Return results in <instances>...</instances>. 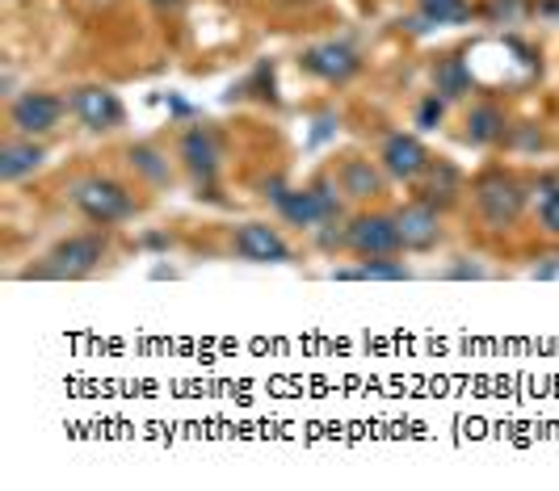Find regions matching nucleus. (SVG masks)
Segmentation results:
<instances>
[{
    "label": "nucleus",
    "instance_id": "obj_25",
    "mask_svg": "<svg viewBox=\"0 0 559 491\" xmlns=\"http://www.w3.org/2000/svg\"><path fill=\"white\" fill-rule=\"evenodd\" d=\"M450 277H484V270H476V265H454Z\"/></svg>",
    "mask_w": 559,
    "mask_h": 491
},
{
    "label": "nucleus",
    "instance_id": "obj_3",
    "mask_svg": "<svg viewBox=\"0 0 559 491\" xmlns=\"http://www.w3.org/2000/svg\"><path fill=\"white\" fill-rule=\"evenodd\" d=\"M476 211L479 218L488 223V227H513L518 218H522V206H526V185L518 181V177H509L504 168H492V172H484L476 181Z\"/></svg>",
    "mask_w": 559,
    "mask_h": 491
},
{
    "label": "nucleus",
    "instance_id": "obj_7",
    "mask_svg": "<svg viewBox=\"0 0 559 491\" xmlns=\"http://www.w3.org/2000/svg\"><path fill=\"white\" fill-rule=\"evenodd\" d=\"M231 252L240 261H249V265H286L290 261V244L270 223H240L231 231Z\"/></svg>",
    "mask_w": 559,
    "mask_h": 491
},
{
    "label": "nucleus",
    "instance_id": "obj_26",
    "mask_svg": "<svg viewBox=\"0 0 559 491\" xmlns=\"http://www.w3.org/2000/svg\"><path fill=\"white\" fill-rule=\"evenodd\" d=\"M152 4H156V9H177L181 0H152Z\"/></svg>",
    "mask_w": 559,
    "mask_h": 491
},
{
    "label": "nucleus",
    "instance_id": "obj_10",
    "mask_svg": "<svg viewBox=\"0 0 559 491\" xmlns=\"http://www.w3.org/2000/svg\"><path fill=\"white\" fill-rule=\"evenodd\" d=\"M379 164H383V172L395 177V181H417L420 172L433 164V156H429V147L417 135L392 131V135L383 139V147H379Z\"/></svg>",
    "mask_w": 559,
    "mask_h": 491
},
{
    "label": "nucleus",
    "instance_id": "obj_5",
    "mask_svg": "<svg viewBox=\"0 0 559 491\" xmlns=\"http://www.w3.org/2000/svg\"><path fill=\"white\" fill-rule=\"evenodd\" d=\"M68 113L81 122L84 131L93 135H106V131H118L127 122V106L118 101V93L102 88V84H81L68 93Z\"/></svg>",
    "mask_w": 559,
    "mask_h": 491
},
{
    "label": "nucleus",
    "instance_id": "obj_1",
    "mask_svg": "<svg viewBox=\"0 0 559 491\" xmlns=\"http://www.w3.org/2000/svg\"><path fill=\"white\" fill-rule=\"evenodd\" d=\"M106 252H110L106 227L76 231V236H68V240H59V244L43 256V265L26 270V277H59V282L68 277V282H76V277H88V273L97 270V265L106 261Z\"/></svg>",
    "mask_w": 559,
    "mask_h": 491
},
{
    "label": "nucleus",
    "instance_id": "obj_11",
    "mask_svg": "<svg viewBox=\"0 0 559 491\" xmlns=\"http://www.w3.org/2000/svg\"><path fill=\"white\" fill-rule=\"evenodd\" d=\"M395 223H400V240L408 252H429L442 240V211H433L429 202L413 197L408 206L395 211Z\"/></svg>",
    "mask_w": 559,
    "mask_h": 491
},
{
    "label": "nucleus",
    "instance_id": "obj_18",
    "mask_svg": "<svg viewBox=\"0 0 559 491\" xmlns=\"http://www.w3.org/2000/svg\"><path fill=\"white\" fill-rule=\"evenodd\" d=\"M131 168L140 172L143 181H152V185H168L173 181V168H168V156L156 147V143H135L131 152Z\"/></svg>",
    "mask_w": 559,
    "mask_h": 491
},
{
    "label": "nucleus",
    "instance_id": "obj_6",
    "mask_svg": "<svg viewBox=\"0 0 559 491\" xmlns=\"http://www.w3.org/2000/svg\"><path fill=\"white\" fill-rule=\"evenodd\" d=\"M63 109H68V101L56 97V93H47V88H26V93H17V97L9 101V122H13L17 135L38 139L56 131Z\"/></svg>",
    "mask_w": 559,
    "mask_h": 491
},
{
    "label": "nucleus",
    "instance_id": "obj_23",
    "mask_svg": "<svg viewBox=\"0 0 559 491\" xmlns=\"http://www.w3.org/2000/svg\"><path fill=\"white\" fill-rule=\"evenodd\" d=\"M447 118V97L442 93H429V97H420L417 106V127L420 131H438V122Z\"/></svg>",
    "mask_w": 559,
    "mask_h": 491
},
{
    "label": "nucleus",
    "instance_id": "obj_19",
    "mask_svg": "<svg viewBox=\"0 0 559 491\" xmlns=\"http://www.w3.org/2000/svg\"><path fill=\"white\" fill-rule=\"evenodd\" d=\"M333 277H341V282H366V277H374V282H404L408 270H404V261L374 256V261H362V265H354V270H336Z\"/></svg>",
    "mask_w": 559,
    "mask_h": 491
},
{
    "label": "nucleus",
    "instance_id": "obj_9",
    "mask_svg": "<svg viewBox=\"0 0 559 491\" xmlns=\"http://www.w3.org/2000/svg\"><path fill=\"white\" fill-rule=\"evenodd\" d=\"M299 68L324 84H345L362 72V59H358L354 47H345V43H320V47L299 55Z\"/></svg>",
    "mask_w": 559,
    "mask_h": 491
},
{
    "label": "nucleus",
    "instance_id": "obj_8",
    "mask_svg": "<svg viewBox=\"0 0 559 491\" xmlns=\"http://www.w3.org/2000/svg\"><path fill=\"white\" fill-rule=\"evenodd\" d=\"M177 156H181L186 172L194 177L198 185H211L219 164H224V143L215 135V127H190L177 143Z\"/></svg>",
    "mask_w": 559,
    "mask_h": 491
},
{
    "label": "nucleus",
    "instance_id": "obj_15",
    "mask_svg": "<svg viewBox=\"0 0 559 491\" xmlns=\"http://www.w3.org/2000/svg\"><path fill=\"white\" fill-rule=\"evenodd\" d=\"M509 135V122H504V109L492 106V101H479V106L467 109V122H463V139L472 147H492Z\"/></svg>",
    "mask_w": 559,
    "mask_h": 491
},
{
    "label": "nucleus",
    "instance_id": "obj_2",
    "mask_svg": "<svg viewBox=\"0 0 559 491\" xmlns=\"http://www.w3.org/2000/svg\"><path fill=\"white\" fill-rule=\"evenodd\" d=\"M68 197H72V206H76L93 227H118V223H127V218L135 215L131 190L110 181V177H81V181H72Z\"/></svg>",
    "mask_w": 559,
    "mask_h": 491
},
{
    "label": "nucleus",
    "instance_id": "obj_12",
    "mask_svg": "<svg viewBox=\"0 0 559 491\" xmlns=\"http://www.w3.org/2000/svg\"><path fill=\"white\" fill-rule=\"evenodd\" d=\"M336 185L349 202H370L379 197L383 185H388V172L379 160H366V156H349V160L336 168Z\"/></svg>",
    "mask_w": 559,
    "mask_h": 491
},
{
    "label": "nucleus",
    "instance_id": "obj_21",
    "mask_svg": "<svg viewBox=\"0 0 559 491\" xmlns=\"http://www.w3.org/2000/svg\"><path fill=\"white\" fill-rule=\"evenodd\" d=\"M538 223L547 236L559 240V181L556 177H543V193H538Z\"/></svg>",
    "mask_w": 559,
    "mask_h": 491
},
{
    "label": "nucleus",
    "instance_id": "obj_4",
    "mask_svg": "<svg viewBox=\"0 0 559 491\" xmlns=\"http://www.w3.org/2000/svg\"><path fill=\"white\" fill-rule=\"evenodd\" d=\"M345 248L358 256V261H374V256H395L404 252L400 240V223L395 215H354L345 223Z\"/></svg>",
    "mask_w": 559,
    "mask_h": 491
},
{
    "label": "nucleus",
    "instance_id": "obj_13",
    "mask_svg": "<svg viewBox=\"0 0 559 491\" xmlns=\"http://www.w3.org/2000/svg\"><path fill=\"white\" fill-rule=\"evenodd\" d=\"M459 193H463V177H459V168H454L450 160H433L417 177V197L420 202H429L433 211L454 206V202H459Z\"/></svg>",
    "mask_w": 559,
    "mask_h": 491
},
{
    "label": "nucleus",
    "instance_id": "obj_24",
    "mask_svg": "<svg viewBox=\"0 0 559 491\" xmlns=\"http://www.w3.org/2000/svg\"><path fill=\"white\" fill-rule=\"evenodd\" d=\"M538 17H559V0H538Z\"/></svg>",
    "mask_w": 559,
    "mask_h": 491
},
{
    "label": "nucleus",
    "instance_id": "obj_22",
    "mask_svg": "<svg viewBox=\"0 0 559 491\" xmlns=\"http://www.w3.org/2000/svg\"><path fill=\"white\" fill-rule=\"evenodd\" d=\"M484 13H488L492 26H518V22L531 13V4H526V0H488Z\"/></svg>",
    "mask_w": 559,
    "mask_h": 491
},
{
    "label": "nucleus",
    "instance_id": "obj_16",
    "mask_svg": "<svg viewBox=\"0 0 559 491\" xmlns=\"http://www.w3.org/2000/svg\"><path fill=\"white\" fill-rule=\"evenodd\" d=\"M278 215L290 223V227H304V231H316L320 223H324V202H320V193L311 190H282L278 197Z\"/></svg>",
    "mask_w": 559,
    "mask_h": 491
},
{
    "label": "nucleus",
    "instance_id": "obj_17",
    "mask_svg": "<svg viewBox=\"0 0 559 491\" xmlns=\"http://www.w3.org/2000/svg\"><path fill=\"white\" fill-rule=\"evenodd\" d=\"M433 93H442L447 101H459L463 93H472V68L459 55L438 59V68H433Z\"/></svg>",
    "mask_w": 559,
    "mask_h": 491
},
{
    "label": "nucleus",
    "instance_id": "obj_14",
    "mask_svg": "<svg viewBox=\"0 0 559 491\" xmlns=\"http://www.w3.org/2000/svg\"><path fill=\"white\" fill-rule=\"evenodd\" d=\"M43 160H47L43 143H34L29 135L4 139V147H0V181H4V185H17L22 177L38 172V168H43Z\"/></svg>",
    "mask_w": 559,
    "mask_h": 491
},
{
    "label": "nucleus",
    "instance_id": "obj_20",
    "mask_svg": "<svg viewBox=\"0 0 559 491\" xmlns=\"http://www.w3.org/2000/svg\"><path fill=\"white\" fill-rule=\"evenodd\" d=\"M417 4L433 26H459V22L472 17V4L467 0H417Z\"/></svg>",
    "mask_w": 559,
    "mask_h": 491
}]
</instances>
